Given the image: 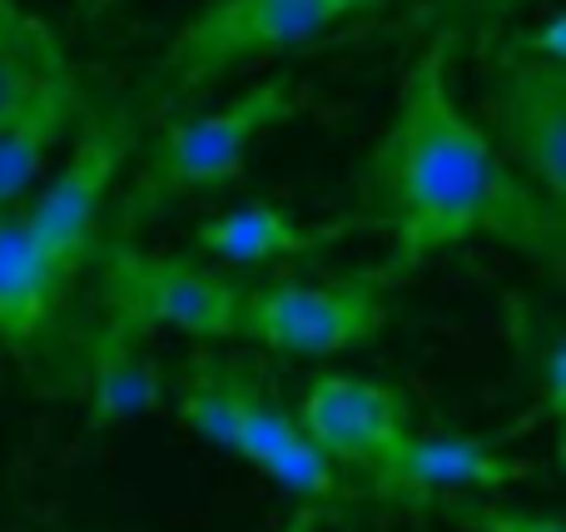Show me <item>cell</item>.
I'll return each mask as SVG.
<instances>
[{"label": "cell", "instance_id": "6da1fadb", "mask_svg": "<svg viewBox=\"0 0 566 532\" xmlns=\"http://www.w3.org/2000/svg\"><path fill=\"white\" fill-rule=\"evenodd\" d=\"M358 225L382 234L388 254L378 279L412 274L442 249L488 239L562 274L566 209L542 199L492 149L472 109L452 90V35L418 50L392 100L388 125L358 165Z\"/></svg>", "mask_w": 566, "mask_h": 532}, {"label": "cell", "instance_id": "7a4b0ae2", "mask_svg": "<svg viewBox=\"0 0 566 532\" xmlns=\"http://www.w3.org/2000/svg\"><path fill=\"white\" fill-rule=\"evenodd\" d=\"M293 115H298V80L289 70H274V75L254 80L249 90H239L234 100H224L219 109L165 119V129L149 139L139 169L129 175L125 195L105 215L99 239H135L165 209L239 185L249 149Z\"/></svg>", "mask_w": 566, "mask_h": 532}, {"label": "cell", "instance_id": "3957f363", "mask_svg": "<svg viewBox=\"0 0 566 532\" xmlns=\"http://www.w3.org/2000/svg\"><path fill=\"white\" fill-rule=\"evenodd\" d=\"M175 418L219 453L264 473L303 513H328L348 498L343 473L308 444L298 418L249 374L219 354H195L175 394Z\"/></svg>", "mask_w": 566, "mask_h": 532}, {"label": "cell", "instance_id": "277c9868", "mask_svg": "<svg viewBox=\"0 0 566 532\" xmlns=\"http://www.w3.org/2000/svg\"><path fill=\"white\" fill-rule=\"evenodd\" d=\"M95 294L99 328L90 348H145L155 334L224 344L234 338L244 284L195 254H155L135 239H99Z\"/></svg>", "mask_w": 566, "mask_h": 532}, {"label": "cell", "instance_id": "5b68a950", "mask_svg": "<svg viewBox=\"0 0 566 532\" xmlns=\"http://www.w3.org/2000/svg\"><path fill=\"white\" fill-rule=\"evenodd\" d=\"M482 135L502 159L537 189L542 199L566 209V50L562 15L547 20L542 35L502 40L482 60L478 115Z\"/></svg>", "mask_w": 566, "mask_h": 532}, {"label": "cell", "instance_id": "8992f818", "mask_svg": "<svg viewBox=\"0 0 566 532\" xmlns=\"http://www.w3.org/2000/svg\"><path fill=\"white\" fill-rule=\"evenodd\" d=\"M338 20L323 10V0H209L179 25V35L165 45L155 65V105H179L199 90L219 85L239 65H254L269 55L318 40Z\"/></svg>", "mask_w": 566, "mask_h": 532}, {"label": "cell", "instance_id": "52a82bcc", "mask_svg": "<svg viewBox=\"0 0 566 532\" xmlns=\"http://www.w3.org/2000/svg\"><path fill=\"white\" fill-rule=\"evenodd\" d=\"M378 269L338 279H269L244 284L234 338L289 358H338L373 344L388 324Z\"/></svg>", "mask_w": 566, "mask_h": 532}, {"label": "cell", "instance_id": "ba28073f", "mask_svg": "<svg viewBox=\"0 0 566 532\" xmlns=\"http://www.w3.org/2000/svg\"><path fill=\"white\" fill-rule=\"evenodd\" d=\"M135 149V129L119 115H99L80 129L75 149L65 155V165L20 205L30 239L45 249V259L65 279H75L90 264L99 244V229L109 215V195H115L119 175L129 165Z\"/></svg>", "mask_w": 566, "mask_h": 532}, {"label": "cell", "instance_id": "9c48e42d", "mask_svg": "<svg viewBox=\"0 0 566 532\" xmlns=\"http://www.w3.org/2000/svg\"><path fill=\"white\" fill-rule=\"evenodd\" d=\"M293 418L338 473H353L363 483L373 473H382L392 463V453L412 438L408 398L382 378L343 374V368L313 374Z\"/></svg>", "mask_w": 566, "mask_h": 532}, {"label": "cell", "instance_id": "30bf717a", "mask_svg": "<svg viewBox=\"0 0 566 532\" xmlns=\"http://www.w3.org/2000/svg\"><path fill=\"white\" fill-rule=\"evenodd\" d=\"M537 478L527 458L502 453L497 438L472 434H412L382 473L368 478L373 498L432 508L442 498H492L512 483Z\"/></svg>", "mask_w": 566, "mask_h": 532}, {"label": "cell", "instance_id": "8fae6325", "mask_svg": "<svg viewBox=\"0 0 566 532\" xmlns=\"http://www.w3.org/2000/svg\"><path fill=\"white\" fill-rule=\"evenodd\" d=\"M348 234H363L358 219H333V225H303L298 215H289L283 205L269 199H249L224 215H209L205 225L189 234V254L214 259L229 269H269V264H303V259L323 254V249L343 244Z\"/></svg>", "mask_w": 566, "mask_h": 532}, {"label": "cell", "instance_id": "7c38bea8", "mask_svg": "<svg viewBox=\"0 0 566 532\" xmlns=\"http://www.w3.org/2000/svg\"><path fill=\"white\" fill-rule=\"evenodd\" d=\"M70 279L30 239L25 219L0 215V348H25L55 319V304Z\"/></svg>", "mask_w": 566, "mask_h": 532}, {"label": "cell", "instance_id": "4fadbf2b", "mask_svg": "<svg viewBox=\"0 0 566 532\" xmlns=\"http://www.w3.org/2000/svg\"><path fill=\"white\" fill-rule=\"evenodd\" d=\"M80 105V90L70 65L60 60L50 70L45 90L35 95V105L15 119V125L0 129V215H15L25 205V195L40 185V169H45L50 149L65 139L70 119H75Z\"/></svg>", "mask_w": 566, "mask_h": 532}, {"label": "cell", "instance_id": "5bb4252c", "mask_svg": "<svg viewBox=\"0 0 566 532\" xmlns=\"http://www.w3.org/2000/svg\"><path fill=\"white\" fill-rule=\"evenodd\" d=\"M60 60L65 55H60L55 35L40 20H30L15 0H0V129L15 125L35 105Z\"/></svg>", "mask_w": 566, "mask_h": 532}, {"label": "cell", "instance_id": "9a60e30c", "mask_svg": "<svg viewBox=\"0 0 566 532\" xmlns=\"http://www.w3.org/2000/svg\"><path fill=\"white\" fill-rule=\"evenodd\" d=\"M159 404V374L145 348H90V418L99 428Z\"/></svg>", "mask_w": 566, "mask_h": 532}, {"label": "cell", "instance_id": "2e32d148", "mask_svg": "<svg viewBox=\"0 0 566 532\" xmlns=\"http://www.w3.org/2000/svg\"><path fill=\"white\" fill-rule=\"evenodd\" d=\"M432 508L458 532H566L562 513L497 503V498H442V503H432Z\"/></svg>", "mask_w": 566, "mask_h": 532}, {"label": "cell", "instance_id": "e0dca14e", "mask_svg": "<svg viewBox=\"0 0 566 532\" xmlns=\"http://www.w3.org/2000/svg\"><path fill=\"white\" fill-rule=\"evenodd\" d=\"M373 6H382V0H323V10H328L333 20L358 15V10H373Z\"/></svg>", "mask_w": 566, "mask_h": 532}]
</instances>
